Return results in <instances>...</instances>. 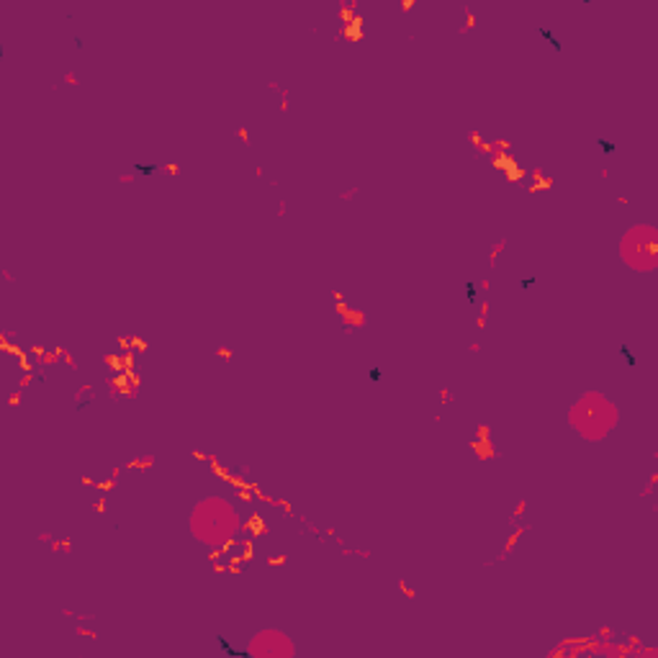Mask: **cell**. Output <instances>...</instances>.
I'll return each mask as SVG.
<instances>
[{
  "mask_svg": "<svg viewBox=\"0 0 658 658\" xmlns=\"http://www.w3.org/2000/svg\"><path fill=\"white\" fill-rule=\"evenodd\" d=\"M240 525H242L240 509L222 497H209L199 502L189 519L193 538L211 548H219L224 546V543H230L234 535H237Z\"/></svg>",
  "mask_w": 658,
  "mask_h": 658,
  "instance_id": "cell-1",
  "label": "cell"
},
{
  "mask_svg": "<svg viewBox=\"0 0 658 658\" xmlns=\"http://www.w3.org/2000/svg\"><path fill=\"white\" fill-rule=\"evenodd\" d=\"M568 422L571 427L587 441H603V437L615 427L617 422V406L609 404L603 394L591 392L581 396L579 402L568 412Z\"/></svg>",
  "mask_w": 658,
  "mask_h": 658,
  "instance_id": "cell-2",
  "label": "cell"
},
{
  "mask_svg": "<svg viewBox=\"0 0 658 658\" xmlns=\"http://www.w3.org/2000/svg\"><path fill=\"white\" fill-rule=\"evenodd\" d=\"M656 230L648 224L632 226V230L625 234L620 242V255L625 263H628L632 271H654L656 267Z\"/></svg>",
  "mask_w": 658,
  "mask_h": 658,
  "instance_id": "cell-3",
  "label": "cell"
},
{
  "mask_svg": "<svg viewBox=\"0 0 658 658\" xmlns=\"http://www.w3.org/2000/svg\"><path fill=\"white\" fill-rule=\"evenodd\" d=\"M250 654L253 656H294V646L291 640L283 636L279 630H263L260 636H255L253 646H250Z\"/></svg>",
  "mask_w": 658,
  "mask_h": 658,
  "instance_id": "cell-4",
  "label": "cell"
}]
</instances>
